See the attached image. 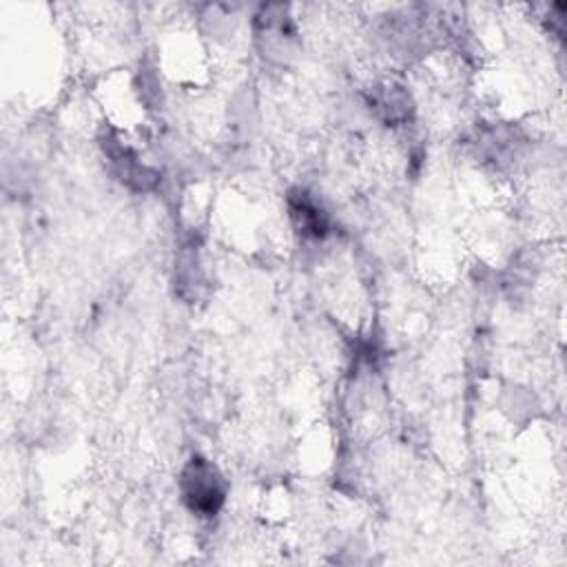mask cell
Instances as JSON below:
<instances>
[{
	"label": "cell",
	"instance_id": "cell-1",
	"mask_svg": "<svg viewBox=\"0 0 567 567\" xmlns=\"http://www.w3.org/2000/svg\"><path fill=\"white\" fill-rule=\"evenodd\" d=\"M179 494L188 512L202 518H210L224 507L228 483L213 461L204 456H190L179 474Z\"/></svg>",
	"mask_w": 567,
	"mask_h": 567
},
{
	"label": "cell",
	"instance_id": "cell-2",
	"mask_svg": "<svg viewBox=\"0 0 567 567\" xmlns=\"http://www.w3.org/2000/svg\"><path fill=\"white\" fill-rule=\"evenodd\" d=\"M106 159L111 162V168L115 173V177L126 184L133 190H151L157 184V173L142 164V159L124 144L120 142L113 133H109L106 137H102L100 142Z\"/></svg>",
	"mask_w": 567,
	"mask_h": 567
},
{
	"label": "cell",
	"instance_id": "cell-3",
	"mask_svg": "<svg viewBox=\"0 0 567 567\" xmlns=\"http://www.w3.org/2000/svg\"><path fill=\"white\" fill-rule=\"evenodd\" d=\"M255 33L264 53H290L297 29L284 4H264L255 13Z\"/></svg>",
	"mask_w": 567,
	"mask_h": 567
},
{
	"label": "cell",
	"instance_id": "cell-4",
	"mask_svg": "<svg viewBox=\"0 0 567 567\" xmlns=\"http://www.w3.org/2000/svg\"><path fill=\"white\" fill-rule=\"evenodd\" d=\"M288 215L295 230L301 237L323 239L330 235V215L323 204L306 188H292L288 193Z\"/></svg>",
	"mask_w": 567,
	"mask_h": 567
},
{
	"label": "cell",
	"instance_id": "cell-5",
	"mask_svg": "<svg viewBox=\"0 0 567 567\" xmlns=\"http://www.w3.org/2000/svg\"><path fill=\"white\" fill-rule=\"evenodd\" d=\"M370 109L388 124H401L412 115V97L399 84H383L377 86L370 95Z\"/></svg>",
	"mask_w": 567,
	"mask_h": 567
},
{
	"label": "cell",
	"instance_id": "cell-6",
	"mask_svg": "<svg viewBox=\"0 0 567 567\" xmlns=\"http://www.w3.org/2000/svg\"><path fill=\"white\" fill-rule=\"evenodd\" d=\"M175 272H177V290L182 297L186 299H195L199 288L204 286V270L199 266V257H197V250H184L179 257H177V266H175Z\"/></svg>",
	"mask_w": 567,
	"mask_h": 567
}]
</instances>
